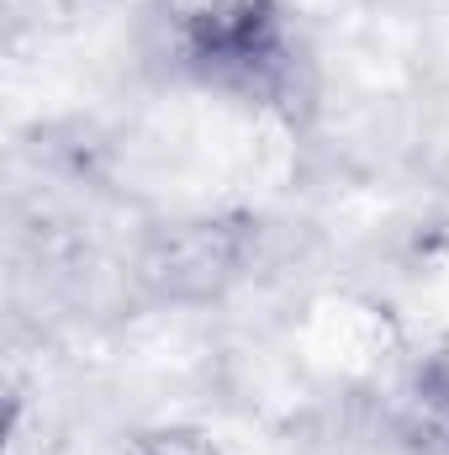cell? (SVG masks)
<instances>
[{
  "mask_svg": "<svg viewBox=\"0 0 449 455\" xmlns=\"http://www.w3.org/2000/svg\"><path fill=\"white\" fill-rule=\"evenodd\" d=\"M402 429L423 455H449V344L418 360L402 403Z\"/></svg>",
  "mask_w": 449,
  "mask_h": 455,
  "instance_id": "7a4b0ae2",
  "label": "cell"
},
{
  "mask_svg": "<svg viewBox=\"0 0 449 455\" xmlns=\"http://www.w3.org/2000/svg\"><path fill=\"white\" fill-rule=\"evenodd\" d=\"M159 21L175 53L212 80L259 85L286 64L280 0H159Z\"/></svg>",
  "mask_w": 449,
  "mask_h": 455,
  "instance_id": "6da1fadb",
  "label": "cell"
},
{
  "mask_svg": "<svg viewBox=\"0 0 449 455\" xmlns=\"http://www.w3.org/2000/svg\"><path fill=\"white\" fill-rule=\"evenodd\" d=\"M122 455H227L217 435L207 429H185V424H164V429H143L127 440Z\"/></svg>",
  "mask_w": 449,
  "mask_h": 455,
  "instance_id": "3957f363",
  "label": "cell"
}]
</instances>
